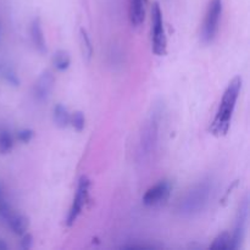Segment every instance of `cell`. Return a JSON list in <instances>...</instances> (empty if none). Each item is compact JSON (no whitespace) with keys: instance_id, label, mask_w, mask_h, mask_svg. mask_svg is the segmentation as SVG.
Instances as JSON below:
<instances>
[{"instance_id":"cell-1","label":"cell","mask_w":250,"mask_h":250,"mask_svg":"<svg viewBox=\"0 0 250 250\" xmlns=\"http://www.w3.org/2000/svg\"><path fill=\"white\" fill-rule=\"evenodd\" d=\"M214 190L212 178H203L193 185L181 198L177 204V212L182 217H194L202 214L209 205Z\"/></svg>"},{"instance_id":"cell-2","label":"cell","mask_w":250,"mask_h":250,"mask_svg":"<svg viewBox=\"0 0 250 250\" xmlns=\"http://www.w3.org/2000/svg\"><path fill=\"white\" fill-rule=\"evenodd\" d=\"M242 84H243V80H242L241 76H237L227 85L226 90L222 95L219 109H217L216 116H215L211 127H210V131L215 136H225L229 132L232 116H233L234 109H236L237 100L241 94Z\"/></svg>"},{"instance_id":"cell-3","label":"cell","mask_w":250,"mask_h":250,"mask_svg":"<svg viewBox=\"0 0 250 250\" xmlns=\"http://www.w3.org/2000/svg\"><path fill=\"white\" fill-rule=\"evenodd\" d=\"M159 129H160V110L154 109L143 124L139 133L137 155L141 161L148 160L155 153L159 142Z\"/></svg>"},{"instance_id":"cell-4","label":"cell","mask_w":250,"mask_h":250,"mask_svg":"<svg viewBox=\"0 0 250 250\" xmlns=\"http://www.w3.org/2000/svg\"><path fill=\"white\" fill-rule=\"evenodd\" d=\"M151 50L156 56H165L167 53V38L161 6L155 1L151 6Z\"/></svg>"},{"instance_id":"cell-5","label":"cell","mask_w":250,"mask_h":250,"mask_svg":"<svg viewBox=\"0 0 250 250\" xmlns=\"http://www.w3.org/2000/svg\"><path fill=\"white\" fill-rule=\"evenodd\" d=\"M222 11H224V1L222 0H210L207 12H205L202 32H200L202 42L204 44L212 43L216 38L220 28V20H221Z\"/></svg>"},{"instance_id":"cell-6","label":"cell","mask_w":250,"mask_h":250,"mask_svg":"<svg viewBox=\"0 0 250 250\" xmlns=\"http://www.w3.org/2000/svg\"><path fill=\"white\" fill-rule=\"evenodd\" d=\"M89 188H90V180L87 176H81L78 180L77 190H76V195L73 198V202L71 204L70 210H68L67 217H66V225L68 227L75 225L80 215L82 214L83 208H84L85 203H87L88 194H89Z\"/></svg>"},{"instance_id":"cell-7","label":"cell","mask_w":250,"mask_h":250,"mask_svg":"<svg viewBox=\"0 0 250 250\" xmlns=\"http://www.w3.org/2000/svg\"><path fill=\"white\" fill-rule=\"evenodd\" d=\"M249 210V197L246 195L239 204L238 211H237L233 232L231 234V250H238L243 243L247 233V227H248Z\"/></svg>"},{"instance_id":"cell-8","label":"cell","mask_w":250,"mask_h":250,"mask_svg":"<svg viewBox=\"0 0 250 250\" xmlns=\"http://www.w3.org/2000/svg\"><path fill=\"white\" fill-rule=\"evenodd\" d=\"M172 190V183L168 180H161L155 186L149 188L142 198V202L146 207H156L168 199Z\"/></svg>"},{"instance_id":"cell-9","label":"cell","mask_w":250,"mask_h":250,"mask_svg":"<svg viewBox=\"0 0 250 250\" xmlns=\"http://www.w3.org/2000/svg\"><path fill=\"white\" fill-rule=\"evenodd\" d=\"M55 85V76L51 71L45 70L39 75L33 85V97L38 103H44L49 99Z\"/></svg>"},{"instance_id":"cell-10","label":"cell","mask_w":250,"mask_h":250,"mask_svg":"<svg viewBox=\"0 0 250 250\" xmlns=\"http://www.w3.org/2000/svg\"><path fill=\"white\" fill-rule=\"evenodd\" d=\"M29 33H31L32 43H33L34 48L39 54H46L48 51V46H46L45 37H44L43 27H42V22L39 17L33 19L31 22V27H29Z\"/></svg>"},{"instance_id":"cell-11","label":"cell","mask_w":250,"mask_h":250,"mask_svg":"<svg viewBox=\"0 0 250 250\" xmlns=\"http://www.w3.org/2000/svg\"><path fill=\"white\" fill-rule=\"evenodd\" d=\"M146 0H129V21L133 27H139L146 19Z\"/></svg>"},{"instance_id":"cell-12","label":"cell","mask_w":250,"mask_h":250,"mask_svg":"<svg viewBox=\"0 0 250 250\" xmlns=\"http://www.w3.org/2000/svg\"><path fill=\"white\" fill-rule=\"evenodd\" d=\"M7 224H9L10 229H11L16 236H22V234L26 233L27 229H28L29 220L28 217L24 216V215L12 214V216L10 217Z\"/></svg>"},{"instance_id":"cell-13","label":"cell","mask_w":250,"mask_h":250,"mask_svg":"<svg viewBox=\"0 0 250 250\" xmlns=\"http://www.w3.org/2000/svg\"><path fill=\"white\" fill-rule=\"evenodd\" d=\"M71 114L68 112L67 107L62 104H56L53 109V119L59 128H66L70 126Z\"/></svg>"},{"instance_id":"cell-14","label":"cell","mask_w":250,"mask_h":250,"mask_svg":"<svg viewBox=\"0 0 250 250\" xmlns=\"http://www.w3.org/2000/svg\"><path fill=\"white\" fill-rule=\"evenodd\" d=\"M51 62H53L54 67L60 72L67 70L71 65V56L70 53L66 50H58L54 53L53 58H51Z\"/></svg>"},{"instance_id":"cell-15","label":"cell","mask_w":250,"mask_h":250,"mask_svg":"<svg viewBox=\"0 0 250 250\" xmlns=\"http://www.w3.org/2000/svg\"><path fill=\"white\" fill-rule=\"evenodd\" d=\"M80 38H81V49H82V55L87 62H89L93 58V44L90 41V37L84 28L80 29Z\"/></svg>"},{"instance_id":"cell-16","label":"cell","mask_w":250,"mask_h":250,"mask_svg":"<svg viewBox=\"0 0 250 250\" xmlns=\"http://www.w3.org/2000/svg\"><path fill=\"white\" fill-rule=\"evenodd\" d=\"M210 249L214 250H231V233L222 232L210 244Z\"/></svg>"},{"instance_id":"cell-17","label":"cell","mask_w":250,"mask_h":250,"mask_svg":"<svg viewBox=\"0 0 250 250\" xmlns=\"http://www.w3.org/2000/svg\"><path fill=\"white\" fill-rule=\"evenodd\" d=\"M14 148V138L7 129H0V154H9Z\"/></svg>"},{"instance_id":"cell-18","label":"cell","mask_w":250,"mask_h":250,"mask_svg":"<svg viewBox=\"0 0 250 250\" xmlns=\"http://www.w3.org/2000/svg\"><path fill=\"white\" fill-rule=\"evenodd\" d=\"M70 125L76 129L77 132H82L85 127V116L82 111L77 110V111L72 112L70 117Z\"/></svg>"},{"instance_id":"cell-19","label":"cell","mask_w":250,"mask_h":250,"mask_svg":"<svg viewBox=\"0 0 250 250\" xmlns=\"http://www.w3.org/2000/svg\"><path fill=\"white\" fill-rule=\"evenodd\" d=\"M4 78L6 80V82L9 83V84L12 85V87H19V85L21 84V81H20L19 76H17V73L15 72L12 68H6V70H4Z\"/></svg>"},{"instance_id":"cell-20","label":"cell","mask_w":250,"mask_h":250,"mask_svg":"<svg viewBox=\"0 0 250 250\" xmlns=\"http://www.w3.org/2000/svg\"><path fill=\"white\" fill-rule=\"evenodd\" d=\"M33 137H34V131L31 128H23L21 129V131L17 132V139L23 144H28L29 142L33 139Z\"/></svg>"},{"instance_id":"cell-21","label":"cell","mask_w":250,"mask_h":250,"mask_svg":"<svg viewBox=\"0 0 250 250\" xmlns=\"http://www.w3.org/2000/svg\"><path fill=\"white\" fill-rule=\"evenodd\" d=\"M22 241H21V248L23 250H28L33 247V237L31 236L29 233H24L22 234Z\"/></svg>"},{"instance_id":"cell-22","label":"cell","mask_w":250,"mask_h":250,"mask_svg":"<svg viewBox=\"0 0 250 250\" xmlns=\"http://www.w3.org/2000/svg\"><path fill=\"white\" fill-rule=\"evenodd\" d=\"M5 249H7V244L5 243L2 239H0V250H5Z\"/></svg>"}]
</instances>
